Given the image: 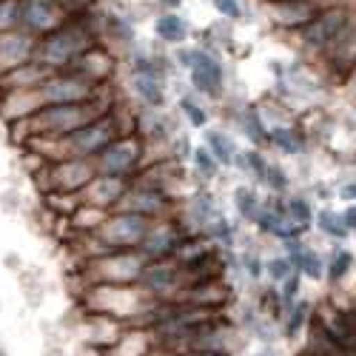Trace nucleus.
<instances>
[{"instance_id": "obj_30", "label": "nucleus", "mask_w": 356, "mask_h": 356, "mask_svg": "<svg viewBox=\"0 0 356 356\" xmlns=\"http://www.w3.org/2000/svg\"><path fill=\"white\" fill-rule=\"evenodd\" d=\"M57 3H60V9H63L69 17L83 15V12H88V9H95V0H57Z\"/></svg>"}, {"instance_id": "obj_14", "label": "nucleus", "mask_w": 356, "mask_h": 356, "mask_svg": "<svg viewBox=\"0 0 356 356\" xmlns=\"http://www.w3.org/2000/svg\"><path fill=\"white\" fill-rule=\"evenodd\" d=\"M134 92L140 95L143 103H148L152 108H160L165 103L163 80H157V77H140V74H134Z\"/></svg>"}, {"instance_id": "obj_7", "label": "nucleus", "mask_w": 356, "mask_h": 356, "mask_svg": "<svg viewBox=\"0 0 356 356\" xmlns=\"http://www.w3.org/2000/svg\"><path fill=\"white\" fill-rule=\"evenodd\" d=\"M49 183L57 191H77L86 188L88 183L95 180V168L86 157H63V160H54L49 168Z\"/></svg>"}, {"instance_id": "obj_29", "label": "nucleus", "mask_w": 356, "mask_h": 356, "mask_svg": "<svg viewBox=\"0 0 356 356\" xmlns=\"http://www.w3.org/2000/svg\"><path fill=\"white\" fill-rule=\"evenodd\" d=\"M350 262H353V257H350L348 251H339V254L334 257V262H331V271H328V274H331L334 280H342V277L348 274V268H350Z\"/></svg>"}, {"instance_id": "obj_27", "label": "nucleus", "mask_w": 356, "mask_h": 356, "mask_svg": "<svg viewBox=\"0 0 356 356\" xmlns=\"http://www.w3.org/2000/svg\"><path fill=\"white\" fill-rule=\"evenodd\" d=\"M217 15H222L225 20H240L243 17V3L240 0H211Z\"/></svg>"}, {"instance_id": "obj_20", "label": "nucleus", "mask_w": 356, "mask_h": 356, "mask_svg": "<svg viewBox=\"0 0 356 356\" xmlns=\"http://www.w3.org/2000/svg\"><path fill=\"white\" fill-rule=\"evenodd\" d=\"M285 214H288V220H291V222L302 225V228H308V225H311V220H314L311 205H308V200H302V197H293V200L288 202Z\"/></svg>"}, {"instance_id": "obj_4", "label": "nucleus", "mask_w": 356, "mask_h": 356, "mask_svg": "<svg viewBox=\"0 0 356 356\" xmlns=\"http://www.w3.org/2000/svg\"><path fill=\"white\" fill-rule=\"evenodd\" d=\"M350 23V15L348 9H339V6H331V9H319L302 29H300V38L308 49H328L334 46L342 32Z\"/></svg>"}, {"instance_id": "obj_32", "label": "nucleus", "mask_w": 356, "mask_h": 356, "mask_svg": "<svg viewBox=\"0 0 356 356\" xmlns=\"http://www.w3.org/2000/svg\"><path fill=\"white\" fill-rule=\"evenodd\" d=\"M282 282H285V288H282V300H285V302H293V293L300 291V274H293V271H291Z\"/></svg>"}, {"instance_id": "obj_18", "label": "nucleus", "mask_w": 356, "mask_h": 356, "mask_svg": "<svg viewBox=\"0 0 356 356\" xmlns=\"http://www.w3.org/2000/svg\"><path fill=\"white\" fill-rule=\"evenodd\" d=\"M234 202H236V211H240L243 220H257V214H259V209H262L259 197H257L254 188H248V186H243V188L234 191Z\"/></svg>"}, {"instance_id": "obj_11", "label": "nucleus", "mask_w": 356, "mask_h": 356, "mask_svg": "<svg viewBox=\"0 0 356 356\" xmlns=\"http://www.w3.org/2000/svg\"><path fill=\"white\" fill-rule=\"evenodd\" d=\"M254 222H257L265 234H274V236H280V240H296V236H300V234L305 231L302 225H296V222H291V220H288V214H285V209H282L280 202L262 205Z\"/></svg>"}, {"instance_id": "obj_23", "label": "nucleus", "mask_w": 356, "mask_h": 356, "mask_svg": "<svg viewBox=\"0 0 356 356\" xmlns=\"http://www.w3.org/2000/svg\"><path fill=\"white\" fill-rule=\"evenodd\" d=\"M17 29V0H0V35Z\"/></svg>"}, {"instance_id": "obj_19", "label": "nucleus", "mask_w": 356, "mask_h": 356, "mask_svg": "<svg viewBox=\"0 0 356 356\" xmlns=\"http://www.w3.org/2000/svg\"><path fill=\"white\" fill-rule=\"evenodd\" d=\"M316 222H319V228L325 234L337 236V240H345V236H348V225H345L342 214H337V211H319V220Z\"/></svg>"}, {"instance_id": "obj_17", "label": "nucleus", "mask_w": 356, "mask_h": 356, "mask_svg": "<svg viewBox=\"0 0 356 356\" xmlns=\"http://www.w3.org/2000/svg\"><path fill=\"white\" fill-rule=\"evenodd\" d=\"M268 143H274L280 152H285V154L302 152V140H300V134H296L293 129H288V126H277V129H271V131H268Z\"/></svg>"}, {"instance_id": "obj_3", "label": "nucleus", "mask_w": 356, "mask_h": 356, "mask_svg": "<svg viewBox=\"0 0 356 356\" xmlns=\"http://www.w3.org/2000/svg\"><path fill=\"white\" fill-rule=\"evenodd\" d=\"M43 106L49 103H86L95 97V83L86 80L83 74L63 69V72H49V77L38 86Z\"/></svg>"}, {"instance_id": "obj_10", "label": "nucleus", "mask_w": 356, "mask_h": 356, "mask_svg": "<svg viewBox=\"0 0 356 356\" xmlns=\"http://www.w3.org/2000/svg\"><path fill=\"white\" fill-rule=\"evenodd\" d=\"M319 12L311 0H268V15L282 29H302Z\"/></svg>"}, {"instance_id": "obj_39", "label": "nucleus", "mask_w": 356, "mask_h": 356, "mask_svg": "<svg viewBox=\"0 0 356 356\" xmlns=\"http://www.w3.org/2000/svg\"><path fill=\"white\" fill-rule=\"evenodd\" d=\"M353 86H356V66H353Z\"/></svg>"}, {"instance_id": "obj_8", "label": "nucleus", "mask_w": 356, "mask_h": 356, "mask_svg": "<svg viewBox=\"0 0 356 356\" xmlns=\"http://www.w3.org/2000/svg\"><path fill=\"white\" fill-rule=\"evenodd\" d=\"M137 160H140V143L137 140H114L97 154L100 171L106 177H117V180H120L123 174H129L137 165Z\"/></svg>"}, {"instance_id": "obj_35", "label": "nucleus", "mask_w": 356, "mask_h": 356, "mask_svg": "<svg viewBox=\"0 0 356 356\" xmlns=\"http://www.w3.org/2000/svg\"><path fill=\"white\" fill-rule=\"evenodd\" d=\"M342 220H345V225H348V228H356V205L342 214Z\"/></svg>"}, {"instance_id": "obj_21", "label": "nucleus", "mask_w": 356, "mask_h": 356, "mask_svg": "<svg viewBox=\"0 0 356 356\" xmlns=\"http://www.w3.org/2000/svg\"><path fill=\"white\" fill-rule=\"evenodd\" d=\"M234 165H240L243 171L254 174L259 183H262V174H265V168H268V163L262 160V154H259V152H243V154H236Z\"/></svg>"}, {"instance_id": "obj_16", "label": "nucleus", "mask_w": 356, "mask_h": 356, "mask_svg": "<svg viewBox=\"0 0 356 356\" xmlns=\"http://www.w3.org/2000/svg\"><path fill=\"white\" fill-rule=\"evenodd\" d=\"M140 280L152 291H165V288H171L177 282V271L171 268V265H152V268L140 271Z\"/></svg>"}, {"instance_id": "obj_38", "label": "nucleus", "mask_w": 356, "mask_h": 356, "mask_svg": "<svg viewBox=\"0 0 356 356\" xmlns=\"http://www.w3.org/2000/svg\"><path fill=\"white\" fill-rule=\"evenodd\" d=\"M191 356H211V353H191Z\"/></svg>"}, {"instance_id": "obj_31", "label": "nucleus", "mask_w": 356, "mask_h": 356, "mask_svg": "<svg viewBox=\"0 0 356 356\" xmlns=\"http://www.w3.org/2000/svg\"><path fill=\"white\" fill-rule=\"evenodd\" d=\"M245 131L254 134L257 140H268V131L262 129V120H259L257 111H245Z\"/></svg>"}, {"instance_id": "obj_37", "label": "nucleus", "mask_w": 356, "mask_h": 356, "mask_svg": "<svg viewBox=\"0 0 356 356\" xmlns=\"http://www.w3.org/2000/svg\"><path fill=\"white\" fill-rule=\"evenodd\" d=\"M339 194H342L345 200H356V186H345V188H342Z\"/></svg>"}, {"instance_id": "obj_5", "label": "nucleus", "mask_w": 356, "mask_h": 356, "mask_svg": "<svg viewBox=\"0 0 356 356\" xmlns=\"http://www.w3.org/2000/svg\"><path fill=\"white\" fill-rule=\"evenodd\" d=\"M69 15L60 9L57 0H17V29L26 35H32L35 40L49 35L51 29H57Z\"/></svg>"}, {"instance_id": "obj_33", "label": "nucleus", "mask_w": 356, "mask_h": 356, "mask_svg": "<svg viewBox=\"0 0 356 356\" xmlns=\"http://www.w3.org/2000/svg\"><path fill=\"white\" fill-rule=\"evenodd\" d=\"M305 314H308V308H305V305L293 308V314H291V322H288V334H296V331L302 328V319H305Z\"/></svg>"}, {"instance_id": "obj_9", "label": "nucleus", "mask_w": 356, "mask_h": 356, "mask_svg": "<svg viewBox=\"0 0 356 356\" xmlns=\"http://www.w3.org/2000/svg\"><path fill=\"white\" fill-rule=\"evenodd\" d=\"M29 60H35V38L20 32H3L0 35V74H6Z\"/></svg>"}, {"instance_id": "obj_25", "label": "nucleus", "mask_w": 356, "mask_h": 356, "mask_svg": "<svg viewBox=\"0 0 356 356\" xmlns=\"http://www.w3.org/2000/svg\"><path fill=\"white\" fill-rule=\"evenodd\" d=\"M262 183L268 188H274V191H285L288 188V174L280 165H268V168H265V174H262Z\"/></svg>"}, {"instance_id": "obj_28", "label": "nucleus", "mask_w": 356, "mask_h": 356, "mask_svg": "<svg viewBox=\"0 0 356 356\" xmlns=\"http://www.w3.org/2000/svg\"><path fill=\"white\" fill-rule=\"evenodd\" d=\"M265 268H268V277H271V280L282 282V280L293 271V265H291V259H288V257H277V259H271L268 265H265Z\"/></svg>"}, {"instance_id": "obj_24", "label": "nucleus", "mask_w": 356, "mask_h": 356, "mask_svg": "<svg viewBox=\"0 0 356 356\" xmlns=\"http://www.w3.org/2000/svg\"><path fill=\"white\" fill-rule=\"evenodd\" d=\"M180 108H183V114L188 117V123H191L194 129H202L205 123H209V114H205V108H202V106H197L191 97L180 100Z\"/></svg>"}, {"instance_id": "obj_13", "label": "nucleus", "mask_w": 356, "mask_h": 356, "mask_svg": "<svg viewBox=\"0 0 356 356\" xmlns=\"http://www.w3.org/2000/svg\"><path fill=\"white\" fill-rule=\"evenodd\" d=\"M177 245H180V236L171 228H148L145 240L140 243L143 254H148V257H168L171 251H177Z\"/></svg>"}, {"instance_id": "obj_34", "label": "nucleus", "mask_w": 356, "mask_h": 356, "mask_svg": "<svg viewBox=\"0 0 356 356\" xmlns=\"http://www.w3.org/2000/svg\"><path fill=\"white\" fill-rule=\"evenodd\" d=\"M245 268L251 271V277H262V262L257 257H245Z\"/></svg>"}, {"instance_id": "obj_1", "label": "nucleus", "mask_w": 356, "mask_h": 356, "mask_svg": "<svg viewBox=\"0 0 356 356\" xmlns=\"http://www.w3.org/2000/svg\"><path fill=\"white\" fill-rule=\"evenodd\" d=\"M177 63L183 69H188L191 74V86L197 88L200 95H209V97H222V88H225V69L220 63V57L211 54L209 49H191V46H180L177 49Z\"/></svg>"}, {"instance_id": "obj_26", "label": "nucleus", "mask_w": 356, "mask_h": 356, "mask_svg": "<svg viewBox=\"0 0 356 356\" xmlns=\"http://www.w3.org/2000/svg\"><path fill=\"white\" fill-rule=\"evenodd\" d=\"M205 228H209V234L214 236V240H220V243H231V240H234V228H231V222L222 220V217H214Z\"/></svg>"}, {"instance_id": "obj_22", "label": "nucleus", "mask_w": 356, "mask_h": 356, "mask_svg": "<svg viewBox=\"0 0 356 356\" xmlns=\"http://www.w3.org/2000/svg\"><path fill=\"white\" fill-rule=\"evenodd\" d=\"M191 157H194V165H197L200 174H205V177H214L217 174L220 163H217V157L209 152V148H194Z\"/></svg>"}, {"instance_id": "obj_6", "label": "nucleus", "mask_w": 356, "mask_h": 356, "mask_svg": "<svg viewBox=\"0 0 356 356\" xmlns=\"http://www.w3.org/2000/svg\"><path fill=\"white\" fill-rule=\"evenodd\" d=\"M145 234H148V217L134 211H120L100 228V240L114 251H126V248H137L145 240Z\"/></svg>"}, {"instance_id": "obj_12", "label": "nucleus", "mask_w": 356, "mask_h": 356, "mask_svg": "<svg viewBox=\"0 0 356 356\" xmlns=\"http://www.w3.org/2000/svg\"><path fill=\"white\" fill-rule=\"evenodd\" d=\"M154 35L163 40V43H186V38L191 35V26L183 15L177 12H163L157 20H154Z\"/></svg>"}, {"instance_id": "obj_2", "label": "nucleus", "mask_w": 356, "mask_h": 356, "mask_svg": "<svg viewBox=\"0 0 356 356\" xmlns=\"http://www.w3.org/2000/svg\"><path fill=\"white\" fill-rule=\"evenodd\" d=\"M114 137H117V129H114L111 117H95V120H88L86 126L69 131L66 137H57V140L63 143L69 157L92 160V157H97L103 152L108 143H114Z\"/></svg>"}, {"instance_id": "obj_15", "label": "nucleus", "mask_w": 356, "mask_h": 356, "mask_svg": "<svg viewBox=\"0 0 356 356\" xmlns=\"http://www.w3.org/2000/svg\"><path fill=\"white\" fill-rule=\"evenodd\" d=\"M205 140H209V152L217 157L220 165H234V160H236L240 152H236V145H234L231 137H225L222 131H209Z\"/></svg>"}, {"instance_id": "obj_36", "label": "nucleus", "mask_w": 356, "mask_h": 356, "mask_svg": "<svg viewBox=\"0 0 356 356\" xmlns=\"http://www.w3.org/2000/svg\"><path fill=\"white\" fill-rule=\"evenodd\" d=\"M160 6H168V12H174L177 6H183V0H157Z\"/></svg>"}, {"instance_id": "obj_40", "label": "nucleus", "mask_w": 356, "mask_h": 356, "mask_svg": "<svg viewBox=\"0 0 356 356\" xmlns=\"http://www.w3.org/2000/svg\"><path fill=\"white\" fill-rule=\"evenodd\" d=\"M348 356H356V353H348Z\"/></svg>"}]
</instances>
